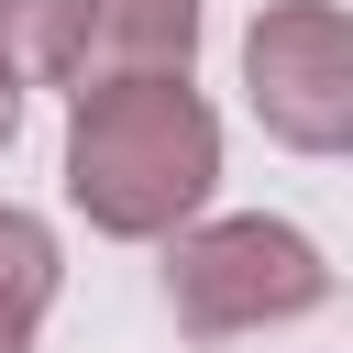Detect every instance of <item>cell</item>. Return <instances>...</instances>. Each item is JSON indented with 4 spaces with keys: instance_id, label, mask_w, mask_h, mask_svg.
<instances>
[{
    "instance_id": "1",
    "label": "cell",
    "mask_w": 353,
    "mask_h": 353,
    "mask_svg": "<svg viewBox=\"0 0 353 353\" xmlns=\"http://www.w3.org/2000/svg\"><path fill=\"white\" fill-rule=\"evenodd\" d=\"M221 188V110L188 77L66 99V210L99 243H176Z\"/></svg>"
},
{
    "instance_id": "2",
    "label": "cell",
    "mask_w": 353,
    "mask_h": 353,
    "mask_svg": "<svg viewBox=\"0 0 353 353\" xmlns=\"http://www.w3.org/2000/svg\"><path fill=\"white\" fill-rule=\"evenodd\" d=\"M331 254L276 221V210H199L165 243V309L188 342H243V331H298L331 309Z\"/></svg>"
},
{
    "instance_id": "3",
    "label": "cell",
    "mask_w": 353,
    "mask_h": 353,
    "mask_svg": "<svg viewBox=\"0 0 353 353\" xmlns=\"http://www.w3.org/2000/svg\"><path fill=\"white\" fill-rule=\"evenodd\" d=\"M243 99L287 154H353V22L342 0H265L243 22Z\"/></svg>"
},
{
    "instance_id": "4",
    "label": "cell",
    "mask_w": 353,
    "mask_h": 353,
    "mask_svg": "<svg viewBox=\"0 0 353 353\" xmlns=\"http://www.w3.org/2000/svg\"><path fill=\"white\" fill-rule=\"evenodd\" d=\"M199 66V0H88L77 33V88H132V77H188Z\"/></svg>"
},
{
    "instance_id": "5",
    "label": "cell",
    "mask_w": 353,
    "mask_h": 353,
    "mask_svg": "<svg viewBox=\"0 0 353 353\" xmlns=\"http://www.w3.org/2000/svg\"><path fill=\"white\" fill-rule=\"evenodd\" d=\"M55 287H66V243H55V221L22 210V199H0V353H33Z\"/></svg>"
},
{
    "instance_id": "6",
    "label": "cell",
    "mask_w": 353,
    "mask_h": 353,
    "mask_svg": "<svg viewBox=\"0 0 353 353\" xmlns=\"http://www.w3.org/2000/svg\"><path fill=\"white\" fill-rule=\"evenodd\" d=\"M77 33H88V0H0V88H66L77 77Z\"/></svg>"
},
{
    "instance_id": "7",
    "label": "cell",
    "mask_w": 353,
    "mask_h": 353,
    "mask_svg": "<svg viewBox=\"0 0 353 353\" xmlns=\"http://www.w3.org/2000/svg\"><path fill=\"white\" fill-rule=\"evenodd\" d=\"M11 132H22V99H11V88H0V154H11Z\"/></svg>"
}]
</instances>
